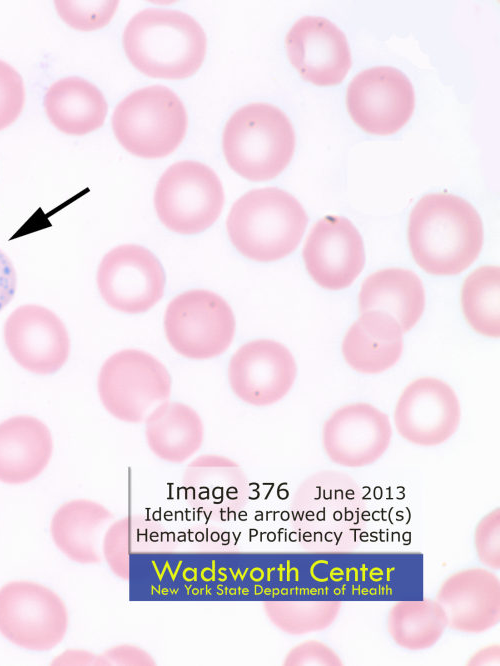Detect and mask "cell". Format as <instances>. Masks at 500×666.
<instances>
[{
	"label": "cell",
	"mask_w": 500,
	"mask_h": 666,
	"mask_svg": "<svg viewBox=\"0 0 500 666\" xmlns=\"http://www.w3.org/2000/svg\"><path fill=\"white\" fill-rule=\"evenodd\" d=\"M408 241L415 262L433 275H455L478 257L483 225L477 210L449 193L423 196L413 207Z\"/></svg>",
	"instance_id": "1"
},
{
	"label": "cell",
	"mask_w": 500,
	"mask_h": 666,
	"mask_svg": "<svg viewBox=\"0 0 500 666\" xmlns=\"http://www.w3.org/2000/svg\"><path fill=\"white\" fill-rule=\"evenodd\" d=\"M122 42L137 70L149 77L172 80L192 76L202 65L207 47L205 32L190 15L154 8L129 20Z\"/></svg>",
	"instance_id": "2"
},
{
	"label": "cell",
	"mask_w": 500,
	"mask_h": 666,
	"mask_svg": "<svg viewBox=\"0 0 500 666\" xmlns=\"http://www.w3.org/2000/svg\"><path fill=\"white\" fill-rule=\"evenodd\" d=\"M308 223L300 202L279 188L254 189L241 196L227 218V232L245 257L271 262L292 253Z\"/></svg>",
	"instance_id": "3"
},
{
	"label": "cell",
	"mask_w": 500,
	"mask_h": 666,
	"mask_svg": "<svg viewBox=\"0 0 500 666\" xmlns=\"http://www.w3.org/2000/svg\"><path fill=\"white\" fill-rule=\"evenodd\" d=\"M295 132L287 115L264 102L238 109L227 121L222 147L230 168L250 181L278 176L290 163Z\"/></svg>",
	"instance_id": "4"
},
{
	"label": "cell",
	"mask_w": 500,
	"mask_h": 666,
	"mask_svg": "<svg viewBox=\"0 0 500 666\" xmlns=\"http://www.w3.org/2000/svg\"><path fill=\"white\" fill-rule=\"evenodd\" d=\"M187 124L182 101L161 85L130 93L112 116L118 142L129 153L146 159L165 157L175 151L185 137Z\"/></svg>",
	"instance_id": "5"
},
{
	"label": "cell",
	"mask_w": 500,
	"mask_h": 666,
	"mask_svg": "<svg viewBox=\"0 0 500 666\" xmlns=\"http://www.w3.org/2000/svg\"><path fill=\"white\" fill-rule=\"evenodd\" d=\"M172 381L166 367L151 354L124 349L102 365L97 389L104 408L116 419L140 423L169 400Z\"/></svg>",
	"instance_id": "6"
},
{
	"label": "cell",
	"mask_w": 500,
	"mask_h": 666,
	"mask_svg": "<svg viewBox=\"0 0 500 666\" xmlns=\"http://www.w3.org/2000/svg\"><path fill=\"white\" fill-rule=\"evenodd\" d=\"M224 204L220 179L207 165L180 161L160 177L154 205L160 221L180 234L208 229L219 217Z\"/></svg>",
	"instance_id": "7"
},
{
	"label": "cell",
	"mask_w": 500,
	"mask_h": 666,
	"mask_svg": "<svg viewBox=\"0 0 500 666\" xmlns=\"http://www.w3.org/2000/svg\"><path fill=\"white\" fill-rule=\"evenodd\" d=\"M168 343L180 355L210 359L225 352L235 333L230 305L218 294L194 289L177 295L164 315Z\"/></svg>",
	"instance_id": "8"
},
{
	"label": "cell",
	"mask_w": 500,
	"mask_h": 666,
	"mask_svg": "<svg viewBox=\"0 0 500 666\" xmlns=\"http://www.w3.org/2000/svg\"><path fill=\"white\" fill-rule=\"evenodd\" d=\"M67 623L64 602L47 587L14 581L0 589V632L12 643L49 650L63 639Z\"/></svg>",
	"instance_id": "9"
},
{
	"label": "cell",
	"mask_w": 500,
	"mask_h": 666,
	"mask_svg": "<svg viewBox=\"0 0 500 666\" xmlns=\"http://www.w3.org/2000/svg\"><path fill=\"white\" fill-rule=\"evenodd\" d=\"M346 106L364 131L388 135L410 119L415 93L409 78L392 66H374L357 73L346 91Z\"/></svg>",
	"instance_id": "10"
},
{
	"label": "cell",
	"mask_w": 500,
	"mask_h": 666,
	"mask_svg": "<svg viewBox=\"0 0 500 666\" xmlns=\"http://www.w3.org/2000/svg\"><path fill=\"white\" fill-rule=\"evenodd\" d=\"M97 285L111 308L138 314L148 311L162 298L165 273L148 249L134 244L120 245L103 257Z\"/></svg>",
	"instance_id": "11"
},
{
	"label": "cell",
	"mask_w": 500,
	"mask_h": 666,
	"mask_svg": "<svg viewBox=\"0 0 500 666\" xmlns=\"http://www.w3.org/2000/svg\"><path fill=\"white\" fill-rule=\"evenodd\" d=\"M460 417L456 393L434 377L418 378L408 384L394 410L398 433L420 446H435L449 439L456 432Z\"/></svg>",
	"instance_id": "12"
},
{
	"label": "cell",
	"mask_w": 500,
	"mask_h": 666,
	"mask_svg": "<svg viewBox=\"0 0 500 666\" xmlns=\"http://www.w3.org/2000/svg\"><path fill=\"white\" fill-rule=\"evenodd\" d=\"M296 373V362L288 348L268 339L242 345L228 366L233 393L254 406H267L281 400L290 391Z\"/></svg>",
	"instance_id": "13"
},
{
	"label": "cell",
	"mask_w": 500,
	"mask_h": 666,
	"mask_svg": "<svg viewBox=\"0 0 500 666\" xmlns=\"http://www.w3.org/2000/svg\"><path fill=\"white\" fill-rule=\"evenodd\" d=\"M4 340L13 359L29 372L48 375L66 363L70 339L61 319L40 305H22L4 324Z\"/></svg>",
	"instance_id": "14"
},
{
	"label": "cell",
	"mask_w": 500,
	"mask_h": 666,
	"mask_svg": "<svg viewBox=\"0 0 500 666\" xmlns=\"http://www.w3.org/2000/svg\"><path fill=\"white\" fill-rule=\"evenodd\" d=\"M303 258L312 279L321 287L340 290L353 283L365 264L362 237L350 220L327 215L309 232Z\"/></svg>",
	"instance_id": "15"
},
{
	"label": "cell",
	"mask_w": 500,
	"mask_h": 666,
	"mask_svg": "<svg viewBox=\"0 0 500 666\" xmlns=\"http://www.w3.org/2000/svg\"><path fill=\"white\" fill-rule=\"evenodd\" d=\"M391 437L389 417L368 403L340 407L322 429V444L327 456L345 467L374 463L387 450Z\"/></svg>",
	"instance_id": "16"
},
{
	"label": "cell",
	"mask_w": 500,
	"mask_h": 666,
	"mask_svg": "<svg viewBox=\"0 0 500 666\" xmlns=\"http://www.w3.org/2000/svg\"><path fill=\"white\" fill-rule=\"evenodd\" d=\"M285 42L291 64L315 85H336L351 67L345 34L325 17H301L289 29Z\"/></svg>",
	"instance_id": "17"
},
{
	"label": "cell",
	"mask_w": 500,
	"mask_h": 666,
	"mask_svg": "<svg viewBox=\"0 0 500 666\" xmlns=\"http://www.w3.org/2000/svg\"><path fill=\"white\" fill-rule=\"evenodd\" d=\"M436 601L453 630L480 633L500 620V582L483 568L464 569L449 576L440 586Z\"/></svg>",
	"instance_id": "18"
},
{
	"label": "cell",
	"mask_w": 500,
	"mask_h": 666,
	"mask_svg": "<svg viewBox=\"0 0 500 666\" xmlns=\"http://www.w3.org/2000/svg\"><path fill=\"white\" fill-rule=\"evenodd\" d=\"M53 441L39 419L18 415L0 423V481L22 484L35 479L48 465Z\"/></svg>",
	"instance_id": "19"
},
{
	"label": "cell",
	"mask_w": 500,
	"mask_h": 666,
	"mask_svg": "<svg viewBox=\"0 0 500 666\" xmlns=\"http://www.w3.org/2000/svg\"><path fill=\"white\" fill-rule=\"evenodd\" d=\"M403 350V332L398 322L382 311H366L348 329L342 353L347 364L364 374L391 368Z\"/></svg>",
	"instance_id": "20"
},
{
	"label": "cell",
	"mask_w": 500,
	"mask_h": 666,
	"mask_svg": "<svg viewBox=\"0 0 500 666\" xmlns=\"http://www.w3.org/2000/svg\"><path fill=\"white\" fill-rule=\"evenodd\" d=\"M424 306L423 284L407 269L387 268L374 272L363 281L359 293L360 313L385 312L398 322L403 333L416 325Z\"/></svg>",
	"instance_id": "21"
},
{
	"label": "cell",
	"mask_w": 500,
	"mask_h": 666,
	"mask_svg": "<svg viewBox=\"0 0 500 666\" xmlns=\"http://www.w3.org/2000/svg\"><path fill=\"white\" fill-rule=\"evenodd\" d=\"M51 123L69 135H85L104 123L107 103L102 92L80 77H66L52 84L44 97Z\"/></svg>",
	"instance_id": "22"
},
{
	"label": "cell",
	"mask_w": 500,
	"mask_h": 666,
	"mask_svg": "<svg viewBox=\"0 0 500 666\" xmlns=\"http://www.w3.org/2000/svg\"><path fill=\"white\" fill-rule=\"evenodd\" d=\"M144 421L148 445L163 460L182 462L201 446L202 420L184 403L167 400L154 408Z\"/></svg>",
	"instance_id": "23"
},
{
	"label": "cell",
	"mask_w": 500,
	"mask_h": 666,
	"mask_svg": "<svg viewBox=\"0 0 500 666\" xmlns=\"http://www.w3.org/2000/svg\"><path fill=\"white\" fill-rule=\"evenodd\" d=\"M110 518L111 513L96 502L72 500L55 512L51 534L57 547L70 559L79 563L97 562L98 535Z\"/></svg>",
	"instance_id": "24"
},
{
	"label": "cell",
	"mask_w": 500,
	"mask_h": 666,
	"mask_svg": "<svg viewBox=\"0 0 500 666\" xmlns=\"http://www.w3.org/2000/svg\"><path fill=\"white\" fill-rule=\"evenodd\" d=\"M442 606L432 599L400 601L390 609L387 628L394 642L409 650L433 646L447 627Z\"/></svg>",
	"instance_id": "25"
},
{
	"label": "cell",
	"mask_w": 500,
	"mask_h": 666,
	"mask_svg": "<svg viewBox=\"0 0 500 666\" xmlns=\"http://www.w3.org/2000/svg\"><path fill=\"white\" fill-rule=\"evenodd\" d=\"M461 306L469 325L487 337L500 336V270L485 265L473 271L464 281Z\"/></svg>",
	"instance_id": "26"
},
{
	"label": "cell",
	"mask_w": 500,
	"mask_h": 666,
	"mask_svg": "<svg viewBox=\"0 0 500 666\" xmlns=\"http://www.w3.org/2000/svg\"><path fill=\"white\" fill-rule=\"evenodd\" d=\"M341 601L279 602L272 606L274 622L291 634L322 631L337 618Z\"/></svg>",
	"instance_id": "27"
},
{
	"label": "cell",
	"mask_w": 500,
	"mask_h": 666,
	"mask_svg": "<svg viewBox=\"0 0 500 666\" xmlns=\"http://www.w3.org/2000/svg\"><path fill=\"white\" fill-rule=\"evenodd\" d=\"M118 1H55L59 16L70 27L91 31L106 26L114 16Z\"/></svg>",
	"instance_id": "28"
},
{
	"label": "cell",
	"mask_w": 500,
	"mask_h": 666,
	"mask_svg": "<svg viewBox=\"0 0 500 666\" xmlns=\"http://www.w3.org/2000/svg\"><path fill=\"white\" fill-rule=\"evenodd\" d=\"M24 101L22 77L12 66L0 60V130L16 121Z\"/></svg>",
	"instance_id": "29"
},
{
	"label": "cell",
	"mask_w": 500,
	"mask_h": 666,
	"mask_svg": "<svg viewBox=\"0 0 500 666\" xmlns=\"http://www.w3.org/2000/svg\"><path fill=\"white\" fill-rule=\"evenodd\" d=\"M474 544L479 560L486 566L500 568V510L494 509L477 524Z\"/></svg>",
	"instance_id": "30"
},
{
	"label": "cell",
	"mask_w": 500,
	"mask_h": 666,
	"mask_svg": "<svg viewBox=\"0 0 500 666\" xmlns=\"http://www.w3.org/2000/svg\"><path fill=\"white\" fill-rule=\"evenodd\" d=\"M289 665H343L339 656L319 641H307L295 647L286 659Z\"/></svg>",
	"instance_id": "31"
},
{
	"label": "cell",
	"mask_w": 500,
	"mask_h": 666,
	"mask_svg": "<svg viewBox=\"0 0 500 666\" xmlns=\"http://www.w3.org/2000/svg\"><path fill=\"white\" fill-rule=\"evenodd\" d=\"M17 278L10 259L0 250V311L16 292Z\"/></svg>",
	"instance_id": "32"
},
{
	"label": "cell",
	"mask_w": 500,
	"mask_h": 666,
	"mask_svg": "<svg viewBox=\"0 0 500 666\" xmlns=\"http://www.w3.org/2000/svg\"><path fill=\"white\" fill-rule=\"evenodd\" d=\"M469 665H499V646L492 645L475 653Z\"/></svg>",
	"instance_id": "33"
}]
</instances>
